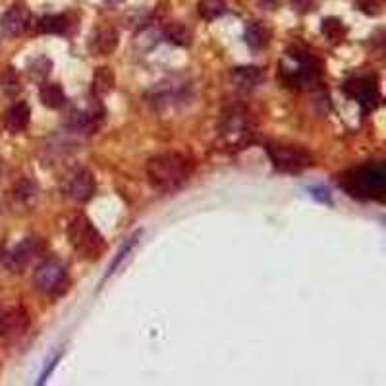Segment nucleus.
<instances>
[{"instance_id": "nucleus-11", "label": "nucleus", "mask_w": 386, "mask_h": 386, "mask_svg": "<svg viewBox=\"0 0 386 386\" xmlns=\"http://www.w3.org/2000/svg\"><path fill=\"white\" fill-rule=\"evenodd\" d=\"M31 22H33V17L26 8L14 6L0 17V29L6 35H20L31 27Z\"/></svg>"}, {"instance_id": "nucleus-9", "label": "nucleus", "mask_w": 386, "mask_h": 386, "mask_svg": "<svg viewBox=\"0 0 386 386\" xmlns=\"http://www.w3.org/2000/svg\"><path fill=\"white\" fill-rule=\"evenodd\" d=\"M29 327V317L24 307H10L0 313V338L22 336Z\"/></svg>"}, {"instance_id": "nucleus-6", "label": "nucleus", "mask_w": 386, "mask_h": 386, "mask_svg": "<svg viewBox=\"0 0 386 386\" xmlns=\"http://www.w3.org/2000/svg\"><path fill=\"white\" fill-rule=\"evenodd\" d=\"M267 153L272 162V167L280 172L288 174H298L303 172L305 168L313 164V157L307 149H303L302 145H292V143H269Z\"/></svg>"}, {"instance_id": "nucleus-10", "label": "nucleus", "mask_w": 386, "mask_h": 386, "mask_svg": "<svg viewBox=\"0 0 386 386\" xmlns=\"http://www.w3.org/2000/svg\"><path fill=\"white\" fill-rule=\"evenodd\" d=\"M95 176H93L91 170H87V168H82V170H77L74 176L68 180L66 184V193L68 197H72L74 201H89L93 197V193H95Z\"/></svg>"}, {"instance_id": "nucleus-15", "label": "nucleus", "mask_w": 386, "mask_h": 386, "mask_svg": "<svg viewBox=\"0 0 386 386\" xmlns=\"http://www.w3.org/2000/svg\"><path fill=\"white\" fill-rule=\"evenodd\" d=\"M245 43L253 51L267 49L270 43V29L263 22H249L245 26Z\"/></svg>"}, {"instance_id": "nucleus-29", "label": "nucleus", "mask_w": 386, "mask_h": 386, "mask_svg": "<svg viewBox=\"0 0 386 386\" xmlns=\"http://www.w3.org/2000/svg\"><path fill=\"white\" fill-rule=\"evenodd\" d=\"M311 192H313V195H315L317 199H321V201L330 203V195H328L327 190H311Z\"/></svg>"}, {"instance_id": "nucleus-31", "label": "nucleus", "mask_w": 386, "mask_h": 386, "mask_svg": "<svg viewBox=\"0 0 386 386\" xmlns=\"http://www.w3.org/2000/svg\"><path fill=\"white\" fill-rule=\"evenodd\" d=\"M105 2H109V4H118V2H122V0H105Z\"/></svg>"}, {"instance_id": "nucleus-1", "label": "nucleus", "mask_w": 386, "mask_h": 386, "mask_svg": "<svg viewBox=\"0 0 386 386\" xmlns=\"http://www.w3.org/2000/svg\"><path fill=\"white\" fill-rule=\"evenodd\" d=\"M193 162L182 153H160L147 162V178L159 192H174L192 176Z\"/></svg>"}, {"instance_id": "nucleus-21", "label": "nucleus", "mask_w": 386, "mask_h": 386, "mask_svg": "<svg viewBox=\"0 0 386 386\" xmlns=\"http://www.w3.org/2000/svg\"><path fill=\"white\" fill-rule=\"evenodd\" d=\"M91 89L97 97L109 95V93L114 89V72L107 66L99 68V70L95 72V77H93Z\"/></svg>"}, {"instance_id": "nucleus-27", "label": "nucleus", "mask_w": 386, "mask_h": 386, "mask_svg": "<svg viewBox=\"0 0 386 386\" xmlns=\"http://www.w3.org/2000/svg\"><path fill=\"white\" fill-rule=\"evenodd\" d=\"M355 6L367 16H378L383 12V0H355Z\"/></svg>"}, {"instance_id": "nucleus-19", "label": "nucleus", "mask_w": 386, "mask_h": 386, "mask_svg": "<svg viewBox=\"0 0 386 386\" xmlns=\"http://www.w3.org/2000/svg\"><path fill=\"white\" fill-rule=\"evenodd\" d=\"M39 99L47 109H60L66 105V93L59 84H45L39 91Z\"/></svg>"}, {"instance_id": "nucleus-8", "label": "nucleus", "mask_w": 386, "mask_h": 386, "mask_svg": "<svg viewBox=\"0 0 386 386\" xmlns=\"http://www.w3.org/2000/svg\"><path fill=\"white\" fill-rule=\"evenodd\" d=\"M346 93L360 102L361 109L365 112L375 110L380 102V91H378V82L375 76H360L350 79L344 85Z\"/></svg>"}, {"instance_id": "nucleus-16", "label": "nucleus", "mask_w": 386, "mask_h": 386, "mask_svg": "<svg viewBox=\"0 0 386 386\" xmlns=\"http://www.w3.org/2000/svg\"><path fill=\"white\" fill-rule=\"evenodd\" d=\"M29 116H31V110H29L26 102H16L6 112L4 122H6V128H8L12 134H20V132H24L29 126Z\"/></svg>"}, {"instance_id": "nucleus-30", "label": "nucleus", "mask_w": 386, "mask_h": 386, "mask_svg": "<svg viewBox=\"0 0 386 386\" xmlns=\"http://www.w3.org/2000/svg\"><path fill=\"white\" fill-rule=\"evenodd\" d=\"M265 6H269V8H277L278 4H280V0H261Z\"/></svg>"}, {"instance_id": "nucleus-22", "label": "nucleus", "mask_w": 386, "mask_h": 386, "mask_svg": "<svg viewBox=\"0 0 386 386\" xmlns=\"http://www.w3.org/2000/svg\"><path fill=\"white\" fill-rule=\"evenodd\" d=\"M226 10L228 8L224 0H201V2L197 4L199 16H201L203 20H207V22H213V20H217V17L224 16Z\"/></svg>"}, {"instance_id": "nucleus-28", "label": "nucleus", "mask_w": 386, "mask_h": 386, "mask_svg": "<svg viewBox=\"0 0 386 386\" xmlns=\"http://www.w3.org/2000/svg\"><path fill=\"white\" fill-rule=\"evenodd\" d=\"M292 6H294L298 12L305 14V12L315 10V6H317V0H292Z\"/></svg>"}, {"instance_id": "nucleus-4", "label": "nucleus", "mask_w": 386, "mask_h": 386, "mask_svg": "<svg viewBox=\"0 0 386 386\" xmlns=\"http://www.w3.org/2000/svg\"><path fill=\"white\" fill-rule=\"evenodd\" d=\"M288 60H292V66H282V79L290 87L295 89H315L323 82V66L311 52L303 51L300 47H292L286 52Z\"/></svg>"}, {"instance_id": "nucleus-14", "label": "nucleus", "mask_w": 386, "mask_h": 386, "mask_svg": "<svg viewBox=\"0 0 386 386\" xmlns=\"http://www.w3.org/2000/svg\"><path fill=\"white\" fill-rule=\"evenodd\" d=\"M265 79V72L257 66H238L230 72V82L240 91H252Z\"/></svg>"}, {"instance_id": "nucleus-13", "label": "nucleus", "mask_w": 386, "mask_h": 386, "mask_svg": "<svg viewBox=\"0 0 386 386\" xmlns=\"http://www.w3.org/2000/svg\"><path fill=\"white\" fill-rule=\"evenodd\" d=\"M118 47V31L114 27H99L91 35L89 41V51L97 56H109L116 51Z\"/></svg>"}, {"instance_id": "nucleus-20", "label": "nucleus", "mask_w": 386, "mask_h": 386, "mask_svg": "<svg viewBox=\"0 0 386 386\" xmlns=\"http://www.w3.org/2000/svg\"><path fill=\"white\" fill-rule=\"evenodd\" d=\"M162 33H164L168 41H172L178 47H190L193 41L192 29L185 27L184 24H180V22H170V24H167L164 29H162Z\"/></svg>"}, {"instance_id": "nucleus-23", "label": "nucleus", "mask_w": 386, "mask_h": 386, "mask_svg": "<svg viewBox=\"0 0 386 386\" xmlns=\"http://www.w3.org/2000/svg\"><path fill=\"white\" fill-rule=\"evenodd\" d=\"M321 31H323V35H325L330 43H340L346 37V33H348L346 26L338 17H327V20H323Z\"/></svg>"}, {"instance_id": "nucleus-24", "label": "nucleus", "mask_w": 386, "mask_h": 386, "mask_svg": "<svg viewBox=\"0 0 386 386\" xmlns=\"http://www.w3.org/2000/svg\"><path fill=\"white\" fill-rule=\"evenodd\" d=\"M0 84H2V89L6 95L14 97L17 93L22 91V84H20V76L16 74L14 68H6L2 74H0Z\"/></svg>"}, {"instance_id": "nucleus-2", "label": "nucleus", "mask_w": 386, "mask_h": 386, "mask_svg": "<svg viewBox=\"0 0 386 386\" xmlns=\"http://www.w3.org/2000/svg\"><path fill=\"white\" fill-rule=\"evenodd\" d=\"M338 184L357 199H383L386 190V168L383 162L352 168L340 176Z\"/></svg>"}, {"instance_id": "nucleus-26", "label": "nucleus", "mask_w": 386, "mask_h": 386, "mask_svg": "<svg viewBox=\"0 0 386 386\" xmlns=\"http://www.w3.org/2000/svg\"><path fill=\"white\" fill-rule=\"evenodd\" d=\"M51 68H52L51 59L41 56V59H35L33 62L29 64V72H31L35 77H47L49 74H51Z\"/></svg>"}, {"instance_id": "nucleus-18", "label": "nucleus", "mask_w": 386, "mask_h": 386, "mask_svg": "<svg viewBox=\"0 0 386 386\" xmlns=\"http://www.w3.org/2000/svg\"><path fill=\"white\" fill-rule=\"evenodd\" d=\"M37 195H39V190H37V184L29 178H22L16 185H14V201L24 205V207H33L35 201H37Z\"/></svg>"}, {"instance_id": "nucleus-3", "label": "nucleus", "mask_w": 386, "mask_h": 386, "mask_svg": "<svg viewBox=\"0 0 386 386\" xmlns=\"http://www.w3.org/2000/svg\"><path fill=\"white\" fill-rule=\"evenodd\" d=\"M219 134L226 147L244 149L255 137V118L244 105H230L220 114Z\"/></svg>"}, {"instance_id": "nucleus-5", "label": "nucleus", "mask_w": 386, "mask_h": 386, "mask_svg": "<svg viewBox=\"0 0 386 386\" xmlns=\"http://www.w3.org/2000/svg\"><path fill=\"white\" fill-rule=\"evenodd\" d=\"M68 240L77 255L84 259H99L105 249V240L85 215H77L68 226Z\"/></svg>"}, {"instance_id": "nucleus-25", "label": "nucleus", "mask_w": 386, "mask_h": 386, "mask_svg": "<svg viewBox=\"0 0 386 386\" xmlns=\"http://www.w3.org/2000/svg\"><path fill=\"white\" fill-rule=\"evenodd\" d=\"M137 238H139V232H135V234L132 236V238H128L126 244L120 247V252H118L116 259L112 261V265H110V269H109V272H107V277H109V275H112V272H114V270L118 269V265L122 263V259H126L128 253L134 249V245H135V242H137Z\"/></svg>"}, {"instance_id": "nucleus-17", "label": "nucleus", "mask_w": 386, "mask_h": 386, "mask_svg": "<svg viewBox=\"0 0 386 386\" xmlns=\"http://www.w3.org/2000/svg\"><path fill=\"white\" fill-rule=\"evenodd\" d=\"M70 17L66 14H49V16H43L39 22H37V29L41 33L49 35H62L66 33L70 29Z\"/></svg>"}, {"instance_id": "nucleus-12", "label": "nucleus", "mask_w": 386, "mask_h": 386, "mask_svg": "<svg viewBox=\"0 0 386 386\" xmlns=\"http://www.w3.org/2000/svg\"><path fill=\"white\" fill-rule=\"evenodd\" d=\"M37 252H39V242L35 238H27L22 244H17L12 252L6 253L4 265L12 270H20L22 267H26L29 261L33 259Z\"/></svg>"}, {"instance_id": "nucleus-7", "label": "nucleus", "mask_w": 386, "mask_h": 386, "mask_svg": "<svg viewBox=\"0 0 386 386\" xmlns=\"http://www.w3.org/2000/svg\"><path fill=\"white\" fill-rule=\"evenodd\" d=\"M33 284L43 294H60L68 284L66 267L56 259L45 261L35 270Z\"/></svg>"}]
</instances>
